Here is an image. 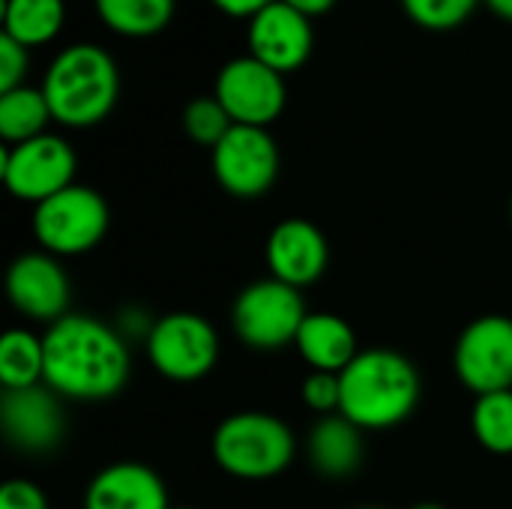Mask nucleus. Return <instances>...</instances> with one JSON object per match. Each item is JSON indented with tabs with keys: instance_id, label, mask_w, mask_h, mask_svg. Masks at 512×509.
Returning <instances> with one entry per match:
<instances>
[{
	"instance_id": "34",
	"label": "nucleus",
	"mask_w": 512,
	"mask_h": 509,
	"mask_svg": "<svg viewBox=\"0 0 512 509\" xmlns=\"http://www.w3.org/2000/svg\"><path fill=\"white\" fill-rule=\"evenodd\" d=\"M171 509H195V507H171Z\"/></svg>"
},
{
	"instance_id": "10",
	"label": "nucleus",
	"mask_w": 512,
	"mask_h": 509,
	"mask_svg": "<svg viewBox=\"0 0 512 509\" xmlns=\"http://www.w3.org/2000/svg\"><path fill=\"white\" fill-rule=\"evenodd\" d=\"M216 183L243 201L261 198L273 189L279 174V147L261 126H231L213 147Z\"/></svg>"
},
{
	"instance_id": "3",
	"label": "nucleus",
	"mask_w": 512,
	"mask_h": 509,
	"mask_svg": "<svg viewBox=\"0 0 512 509\" xmlns=\"http://www.w3.org/2000/svg\"><path fill=\"white\" fill-rule=\"evenodd\" d=\"M42 93L54 123L66 129H90L114 111L120 99V72L105 48L75 42L48 63Z\"/></svg>"
},
{
	"instance_id": "29",
	"label": "nucleus",
	"mask_w": 512,
	"mask_h": 509,
	"mask_svg": "<svg viewBox=\"0 0 512 509\" xmlns=\"http://www.w3.org/2000/svg\"><path fill=\"white\" fill-rule=\"evenodd\" d=\"M219 12L231 15V18H252L255 12H261L264 6H270L273 0H210Z\"/></svg>"
},
{
	"instance_id": "5",
	"label": "nucleus",
	"mask_w": 512,
	"mask_h": 509,
	"mask_svg": "<svg viewBox=\"0 0 512 509\" xmlns=\"http://www.w3.org/2000/svg\"><path fill=\"white\" fill-rule=\"evenodd\" d=\"M108 204L105 198L81 183L51 195L33 207V237L42 252L54 258H75L96 249L108 234Z\"/></svg>"
},
{
	"instance_id": "2",
	"label": "nucleus",
	"mask_w": 512,
	"mask_h": 509,
	"mask_svg": "<svg viewBox=\"0 0 512 509\" xmlns=\"http://www.w3.org/2000/svg\"><path fill=\"white\" fill-rule=\"evenodd\" d=\"M342 405L339 414L348 417L363 432H384L405 423L420 402V372L417 366L390 348H366L339 375Z\"/></svg>"
},
{
	"instance_id": "21",
	"label": "nucleus",
	"mask_w": 512,
	"mask_h": 509,
	"mask_svg": "<svg viewBox=\"0 0 512 509\" xmlns=\"http://www.w3.org/2000/svg\"><path fill=\"white\" fill-rule=\"evenodd\" d=\"M66 21L63 0H3V33L24 48L51 42Z\"/></svg>"
},
{
	"instance_id": "26",
	"label": "nucleus",
	"mask_w": 512,
	"mask_h": 509,
	"mask_svg": "<svg viewBox=\"0 0 512 509\" xmlns=\"http://www.w3.org/2000/svg\"><path fill=\"white\" fill-rule=\"evenodd\" d=\"M300 399L318 417L339 414L342 405V381L333 372H309L300 384Z\"/></svg>"
},
{
	"instance_id": "27",
	"label": "nucleus",
	"mask_w": 512,
	"mask_h": 509,
	"mask_svg": "<svg viewBox=\"0 0 512 509\" xmlns=\"http://www.w3.org/2000/svg\"><path fill=\"white\" fill-rule=\"evenodd\" d=\"M27 66H30V48H24L12 36L0 33V93L21 87Z\"/></svg>"
},
{
	"instance_id": "35",
	"label": "nucleus",
	"mask_w": 512,
	"mask_h": 509,
	"mask_svg": "<svg viewBox=\"0 0 512 509\" xmlns=\"http://www.w3.org/2000/svg\"><path fill=\"white\" fill-rule=\"evenodd\" d=\"M510 219H512V201H510Z\"/></svg>"
},
{
	"instance_id": "17",
	"label": "nucleus",
	"mask_w": 512,
	"mask_h": 509,
	"mask_svg": "<svg viewBox=\"0 0 512 509\" xmlns=\"http://www.w3.org/2000/svg\"><path fill=\"white\" fill-rule=\"evenodd\" d=\"M294 348L309 366V372H333V375H342L360 354L354 327L333 312H309L297 333Z\"/></svg>"
},
{
	"instance_id": "22",
	"label": "nucleus",
	"mask_w": 512,
	"mask_h": 509,
	"mask_svg": "<svg viewBox=\"0 0 512 509\" xmlns=\"http://www.w3.org/2000/svg\"><path fill=\"white\" fill-rule=\"evenodd\" d=\"M93 6L108 30L144 39L171 24L177 0H93Z\"/></svg>"
},
{
	"instance_id": "8",
	"label": "nucleus",
	"mask_w": 512,
	"mask_h": 509,
	"mask_svg": "<svg viewBox=\"0 0 512 509\" xmlns=\"http://www.w3.org/2000/svg\"><path fill=\"white\" fill-rule=\"evenodd\" d=\"M78 171V156L75 147L54 132H45L39 138L3 147V186L9 189L12 198L27 201V204H42L51 195L69 189L75 183Z\"/></svg>"
},
{
	"instance_id": "31",
	"label": "nucleus",
	"mask_w": 512,
	"mask_h": 509,
	"mask_svg": "<svg viewBox=\"0 0 512 509\" xmlns=\"http://www.w3.org/2000/svg\"><path fill=\"white\" fill-rule=\"evenodd\" d=\"M498 18H504V21H510L512 24V0H483Z\"/></svg>"
},
{
	"instance_id": "7",
	"label": "nucleus",
	"mask_w": 512,
	"mask_h": 509,
	"mask_svg": "<svg viewBox=\"0 0 512 509\" xmlns=\"http://www.w3.org/2000/svg\"><path fill=\"white\" fill-rule=\"evenodd\" d=\"M150 366L177 384H192L207 378L219 363V333L198 312H168L156 318L150 336L144 339Z\"/></svg>"
},
{
	"instance_id": "6",
	"label": "nucleus",
	"mask_w": 512,
	"mask_h": 509,
	"mask_svg": "<svg viewBox=\"0 0 512 509\" xmlns=\"http://www.w3.org/2000/svg\"><path fill=\"white\" fill-rule=\"evenodd\" d=\"M306 315L303 294L267 276L237 294L231 306V327L243 345L255 351H279L297 342Z\"/></svg>"
},
{
	"instance_id": "4",
	"label": "nucleus",
	"mask_w": 512,
	"mask_h": 509,
	"mask_svg": "<svg viewBox=\"0 0 512 509\" xmlns=\"http://www.w3.org/2000/svg\"><path fill=\"white\" fill-rule=\"evenodd\" d=\"M213 462L234 480H273L291 468L297 438L291 426L267 411H237L213 432Z\"/></svg>"
},
{
	"instance_id": "24",
	"label": "nucleus",
	"mask_w": 512,
	"mask_h": 509,
	"mask_svg": "<svg viewBox=\"0 0 512 509\" xmlns=\"http://www.w3.org/2000/svg\"><path fill=\"white\" fill-rule=\"evenodd\" d=\"M234 120L228 117V111L219 105L216 96H201V99H192L186 108H183V132L201 144V147H216L228 132H231Z\"/></svg>"
},
{
	"instance_id": "13",
	"label": "nucleus",
	"mask_w": 512,
	"mask_h": 509,
	"mask_svg": "<svg viewBox=\"0 0 512 509\" xmlns=\"http://www.w3.org/2000/svg\"><path fill=\"white\" fill-rule=\"evenodd\" d=\"M0 429L12 450L27 456H45L60 447L66 435V414L60 396L45 384L24 390H3Z\"/></svg>"
},
{
	"instance_id": "14",
	"label": "nucleus",
	"mask_w": 512,
	"mask_h": 509,
	"mask_svg": "<svg viewBox=\"0 0 512 509\" xmlns=\"http://www.w3.org/2000/svg\"><path fill=\"white\" fill-rule=\"evenodd\" d=\"M249 54L279 75L297 72L315 48L312 18L300 15L282 0H273L249 18Z\"/></svg>"
},
{
	"instance_id": "16",
	"label": "nucleus",
	"mask_w": 512,
	"mask_h": 509,
	"mask_svg": "<svg viewBox=\"0 0 512 509\" xmlns=\"http://www.w3.org/2000/svg\"><path fill=\"white\" fill-rule=\"evenodd\" d=\"M84 509H171V501L153 468L141 462H114L87 483Z\"/></svg>"
},
{
	"instance_id": "32",
	"label": "nucleus",
	"mask_w": 512,
	"mask_h": 509,
	"mask_svg": "<svg viewBox=\"0 0 512 509\" xmlns=\"http://www.w3.org/2000/svg\"><path fill=\"white\" fill-rule=\"evenodd\" d=\"M411 509H447L444 504H438V501H420V504H414Z\"/></svg>"
},
{
	"instance_id": "12",
	"label": "nucleus",
	"mask_w": 512,
	"mask_h": 509,
	"mask_svg": "<svg viewBox=\"0 0 512 509\" xmlns=\"http://www.w3.org/2000/svg\"><path fill=\"white\" fill-rule=\"evenodd\" d=\"M6 297L18 315L36 324H57L69 315L72 282L60 258L48 252H24L6 270Z\"/></svg>"
},
{
	"instance_id": "9",
	"label": "nucleus",
	"mask_w": 512,
	"mask_h": 509,
	"mask_svg": "<svg viewBox=\"0 0 512 509\" xmlns=\"http://www.w3.org/2000/svg\"><path fill=\"white\" fill-rule=\"evenodd\" d=\"M453 372L474 396L512 390V318L483 315L471 321L456 339Z\"/></svg>"
},
{
	"instance_id": "11",
	"label": "nucleus",
	"mask_w": 512,
	"mask_h": 509,
	"mask_svg": "<svg viewBox=\"0 0 512 509\" xmlns=\"http://www.w3.org/2000/svg\"><path fill=\"white\" fill-rule=\"evenodd\" d=\"M213 96L228 111L234 126L267 129L282 114L288 90H285V75L264 66L252 54H243L219 69Z\"/></svg>"
},
{
	"instance_id": "25",
	"label": "nucleus",
	"mask_w": 512,
	"mask_h": 509,
	"mask_svg": "<svg viewBox=\"0 0 512 509\" xmlns=\"http://www.w3.org/2000/svg\"><path fill=\"white\" fill-rule=\"evenodd\" d=\"M480 0H402L405 15L426 30H453L465 24Z\"/></svg>"
},
{
	"instance_id": "20",
	"label": "nucleus",
	"mask_w": 512,
	"mask_h": 509,
	"mask_svg": "<svg viewBox=\"0 0 512 509\" xmlns=\"http://www.w3.org/2000/svg\"><path fill=\"white\" fill-rule=\"evenodd\" d=\"M51 120L54 117L42 87L21 84L15 90L0 93V138L6 147L45 135Z\"/></svg>"
},
{
	"instance_id": "23",
	"label": "nucleus",
	"mask_w": 512,
	"mask_h": 509,
	"mask_svg": "<svg viewBox=\"0 0 512 509\" xmlns=\"http://www.w3.org/2000/svg\"><path fill=\"white\" fill-rule=\"evenodd\" d=\"M471 435L486 453L512 456V390L486 393L474 399Z\"/></svg>"
},
{
	"instance_id": "19",
	"label": "nucleus",
	"mask_w": 512,
	"mask_h": 509,
	"mask_svg": "<svg viewBox=\"0 0 512 509\" xmlns=\"http://www.w3.org/2000/svg\"><path fill=\"white\" fill-rule=\"evenodd\" d=\"M0 384L24 390L45 384V342L27 327H12L0 336Z\"/></svg>"
},
{
	"instance_id": "1",
	"label": "nucleus",
	"mask_w": 512,
	"mask_h": 509,
	"mask_svg": "<svg viewBox=\"0 0 512 509\" xmlns=\"http://www.w3.org/2000/svg\"><path fill=\"white\" fill-rule=\"evenodd\" d=\"M45 387L60 399L102 402L117 396L129 381V342L117 327L69 312L45 327Z\"/></svg>"
},
{
	"instance_id": "15",
	"label": "nucleus",
	"mask_w": 512,
	"mask_h": 509,
	"mask_svg": "<svg viewBox=\"0 0 512 509\" xmlns=\"http://www.w3.org/2000/svg\"><path fill=\"white\" fill-rule=\"evenodd\" d=\"M264 258L273 279L303 291L324 276L330 264V246L321 228L309 219H282L267 237Z\"/></svg>"
},
{
	"instance_id": "30",
	"label": "nucleus",
	"mask_w": 512,
	"mask_h": 509,
	"mask_svg": "<svg viewBox=\"0 0 512 509\" xmlns=\"http://www.w3.org/2000/svg\"><path fill=\"white\" fill-rule=\"evenodd\" d=\"M282 3H288L291 9H297L306 18H318V15H324V12H330L336 6V0H282Z\"/></svg>"
},
{
	"instance_id": "33",
	"label": "nucleus",
	"mask_w": 512,
	"mask_h": 509,
	"mask_svg": "<svg viewBox=\"0 0 512 509\" xmlns=\"http://www.w3.org/2000/svg\"><path fill=\"white\" fill-rule=\"evenodd\" d=\"M357 509H384V507H357Z\"/></svg>"
},
{
	"instance_id": "28",
	"label": "nucleus",
	"mask_w": 512,
	"mask_h": 509,
	"mask_svg": "<svg viewBox=\"0 0 512 509\" xmlns=\"http://www.w3.org/2000/svg\"><path fill=\"white\" fill-rule=\"evenodd\" d=\"M0 509H51V504L33 480L12 477L0 486Z\"/></svg>"
},
{
	"instance_id": "18",
	"label": "nucleus",
	"mask_w": 512,
	"mask_h": 509,
	"mask_svg": "<svg viewBox=\"0 0 512 509\" xmlns=\"http://www.w3.org/2000/svg\"><path fill=\"white\" fill-rule=\"evenodd\" d=\"M363 435L366 432L342 414L318 417V423L309 429L306 438V453L312 468L327 480H345L357 474L366 456Z\"/></svg>"
}]
</instances>
